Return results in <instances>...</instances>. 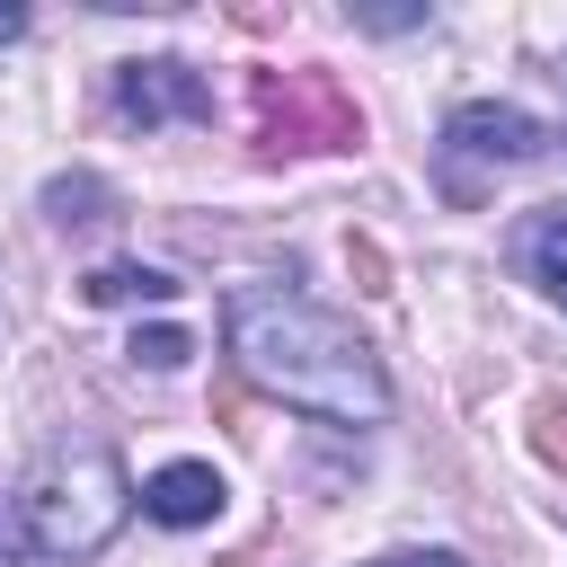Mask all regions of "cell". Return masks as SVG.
<instances>
[{"instance_id":"cell-3","label":"cell","mask_w":567,"mask_h":567,"mask_svg":"<svg viewBox=\"0 0 567 567\" xmlns=\"http://www.w3.org/2000/svg\"><path fill=\"white\" fill-rule=\"evenodd\" d=\"M257 151H354L363 106L337 89V71H257L248 80Z\"/></svg>"},{"instance_id":"cell-1","label":"cell","mask_w":567,"mask_h":567,"mask_svg":"<svg viewBox=\"0 0 567 567\" xmlns=\"http://www.w3.org/2000/svg\"><path fill=\"white\" fill-rule=\"evenodd\" d=\"M221 337H230V363L266 399H284L319 425H381L390 416L381 354L292 284H239L221 301Z\"/></svg>"},{"instance_id":"cell-2","label":"cell","mask_w":567,"mask_h":567,"mask_svg":"<svg viewBox=\"0 0 567 567\" xmlns=\"http://www.w3.org/2000/svg\"><path fill=\"white\" fill-rule=\"evenodd\" d=\"M133 487H124V461L80 443V452H53L27 487H18V532L35 558H97L124 523Z\"/></svg>"},{"instance_id":"cell-8","label":"cell","mask_w":567,"mask_h":567,"mask_svg":"<svg viewBox=\"0 0 567 567\" xmlns=\"http://www.w3.org/2000/svg\"><path fill=\"white\" fill-rule=\"evenodd\" d=\"M80 292H89L97 310H124V301H168L177 284H168L159 266H97V275H89Z\"/></svg>"},{"instance_id":"cell-9","label":"cell","mask_w":567,"mask_h":567,"mask_svg":"<svg viewBox=\"0 0 567 567\" xmlns=\"http://www.w3.org/2000/svg\"><path fill=\"white\" fill-rule=\"evenodd\" d=\"M133 363H159V372L186 363V328H142V337H133Z\"/></svg>"},{"instance_id":"cell-6","label":"cell","mask_w":567,"mask_h":567,"mask_svg":"<svg viewBox=\"0 0 567 567\" xmlns=\"http://www.w3.org/2000/svg\"><path fill=\"white\" fill-rule=\"evenodd\" d=\"M221 470L213 461H168V470H151V487H142V514L151 523H168V532H195V523H213L221 514Z\"/></svg>"},{"instance_id":"cell-12","label":"cell","mask_w":567,"mask_h":567,"mask_svg":"<svg viewBox=\"0 0 567 567\" xmlns=\"http://www.w3.org/2000/svg\"><path fill=\"white\" fill-rule=\"evenodd\" d=\"M372 567H461L452 549H399V558H372Z\"/></svg>"},{"instance_id":"cell-4","label":"cell","mask_w":567,"mask_h":567,"mask_svg":"<svg viewBox=\"0 0 567 567\" xmlns=\"http://www.w3.org/2000/svg\"><path fill=\"white\" fill-rule=\"evenodd\" d=\"M115 106L151 133V124H204L213 115V80L195 71V62H177V53H159V62H124L115 71Z\"/></svg>"},{"instance_id":"cell-13","label":"cell","mask_w":567,"mask_h":567,"mask_svg":"<svg viewBox=\"0 0 567 567\" xmlns=\"http://www.w3.org/2000/svg\"><path fill=\"white\" fill-rule=\"evenodd\" d=\"M9 35H27V9H18V0H0V44H9Z\"/></svg>"},{"instance_id":"cell-11","label":"cell","mask_w":567,"mask_h":567,"mask_svg":"<svg viewBox=\"0 0 567 567\" xmlns=\"http://www.w3.org/2000/svg\"><path fill=\"white\" fill-rule=\"evenodd\" d=\"M346 257H354L363 292H390V266H381V248H372V239H346Z\"/></svg>"},{"instance_id":"cell-5","label":"cell","mask_w":567,"mask_h":567,"mask_svg":"<svg viewBox=\"0 0 567 567\" xmlns=\"http://www.w3.org/2000/svg\"><path fill=\"white\" fill-rule=\"evenodd\" d=\"M443 142L461 151V159H496V168H514V159H532L549 133H540V115H523V106H496V97H470V106H452V124H443Z\"/></svg>"},{"instance_id":"cell-7","label":"cell","mask_w":567,"mask_h":567,"mask_svg":"<svg viewBox=\"0 0 567 567\" xmlns=\"http://www.w3.org/2000/svg\"><path fill=\"white\" fill-rule=\"evenodd\" d=\"M514 257H523V275L567 310V204H549V213H532L523 230H514Z\"/></svg>"},{"instance_id":"cell-14","label":"cell","mask_w":567,"mask_h":567,"mask_svg":"<svg viewBox=\"0 0 567 567\" xmlns=\"http://www.w3.org/2000/svg\"><path fill=\"white\" fill-rule=\"evenodd\" d=\"M0 567H9V523H0Z\"/></svg>"},{"instance_id":"cell-10","label":"cell","mask_w":567,"mask_h":567,"mask_svg":"<svg viewBox=\"0 0 567 567\" xmlns=\"http://www.w3.org/2000/svg\"><path fill=\"white\" fill-rule=\"evenodd\" d=\"M532 443H540V461L567 470V399H540V434H532Z\"/></svg>"}]
</instances>
